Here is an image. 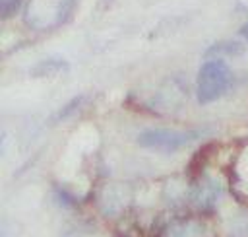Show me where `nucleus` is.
Instances as JSON below:
<instances>
[{
    "instance_id": "1",
    "label": "nucleus",
    "mask_w": 248,
    "mask_h": 237,
    "mask_svg": "<svg viewBox=\"0 0 248 237\" xmlns=\"http://www.w3.org/2000/svg\"><path fill=\"white\" fill-rule=\"evenodd\" d=\"M232 74L231 68L221 60V58H213L207 60L205 64H202L198 78H196V97L202 105L213 103L217 101L231 85Z\"/></svg>"
},
{
    "instance_id": "2",
    "label": "nucleus",
    "mask_w": 248,
    "mask_h": 237,
    "mask_svg": "<svg viewBox=\"0 0 248 237\" xmlns=\"http://www.w3.org/2000/svg\"><path fill=\"white\" fill-rule=\"evenodd\" d=\"M200 138L198 130H170V128H147L138 136V144L149 150L176 152L190 146Z\"/></svg>"
},
{
    "instance_id": "3",
    "label": "nucleus",
    "mask_w": 248,
    "mask_h": 237,
    "mask_svg": "<svg viewBox=\"0 0 248 237\" xmlns=\"http://www.w3.org/2000/svg\"><path fill=\"white\" fill-rule=\"evenodd\" d=\"M161 237H203V231L198 223L192 221H176L161 233Z\"/></svg>"
},
{
    "instance_id": "4",
    "label": "nucleus",
    "mask_w": 248,
    "mask_h": 237,
    "mask_svg": "<svg viewBox=\"0 0 248 237\" xmlns=\"http://www.w3.org/2000/svg\"><path fill=\"white\" fill-rule=\"evenodd\" d=\"M23 0H0V16L2 19H8L10 16L16 14V10L21 6Z\"/></svg>"
},
{
    "instance_id": "5",
    "label": "nucleus",
    "mask_w": 248,
    "mask_h": 237,
    "mask_svg": "<svg viewBox=\"0 0 248 237\" xmlns=\"http://www.w3.org/2000/svg\"><path fill=\"white\" fill-rule=\"evenodd\" d=\"M240 35H242V37H244V39L248 41V23H246V25H244V27L240 29Z\"/></svg>"
}]
</instances>
